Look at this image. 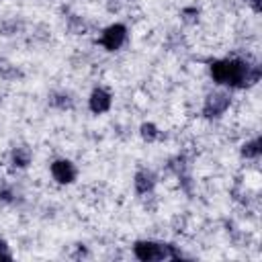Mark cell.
Wrapping results in <instances>:
<instances>
[{
    "label": "cell",
    "instance_id": "cell-6",
    "mask_svg": "<svg viewBox=\"0 0 262 262\" xmlns=\"http://www.w3.org/2000/svg\"><path fill=\"white\" fill-rule=\"evenodd\" d=\"M111 104H113V96H111L108 90H104V88H94L92 90V94L88 98V106H90V111L94 115L106 113L111 108Z\"/></svg>",
    "mask_w": 262,
    "mask_h": 262
},
{
    "label": "cell",
    "instance_id": "cell-13",
    "mask_svg": "<svg viewBox=\"0 0 262 262\" xmlns=\"http://www.w3.org/2000/svg\"><path fill=\"white\" fill-rule=\"evenodd\" d=\"M252 8H254V12H260V0H246Z\"/></svg>",
    "mask_w": 262,
    "mask_h": 262
},
{
    "label": "cell",
    "instance_id": "cell-8",
    "mask_svg": "<svg viewBox=\"0 0 262 262\" xmlns=\"http://www.w3.org/2000/svg\"><path fill=\"white\" fill-rule=\"evenodd\" d=\"M10 158H12V164L16 168H27L31 164V160H33V151L27 145H18V147L12 149V156Z\"/></svg>",
    "mask_w": 262,
    "mask_h": 262
},
{
    "label": "cell",
    "instance_id": "cell-11",
    "mask_svg": "<svg viewBox=\"0 0 262 262\" xmlns=\"http://www.w3.org/2000/svg\"><path fill=\"white\" fill-rule=\"evenodd\" d=\"M51 104H55L57 108H70L72 106V98L68 94H55L51 98Z\"/></svg>",
    "mask_w": 262,
    "mask_h": 262
},
{
    "label": "cell",
    "instance_id": "cell-7",
    "mask_svg": "<svg viewBox=\"0 0 262 262\" xmlns=\"http://www.w3.org/2000/svg\"><path fill=\"white\" fill-rule=\"evenodd\" d=\"M154 186H156V176H154V172H149V170H139V172L135 174V190H137L139 194L151 192Z\"/></svg>",
    "mask_w": 262,
    "mask_h": 262
},
{
    "label": "cell",
    "instance_id": "cell-2",
    "mask_svg": "<svg viewBox=\"0 0 262 262\" xmlns=\"http://www.w3.org/2000/svg\"><path fill=\"white\" fill-rule=\"evenodd\" d=\"M133 254L141 262H156V260H168V258H182V252L176 250L172 244L164 242H151V239H139L133 244Z\"/></svg>",
    "mask_w": 262,
    "mask_h": 262
},
{
    "label": "cell",
    "instance_id": "cell-12",
    "mask_svg": "<svg viewBox=\"0 0 262 262\" xmlns=\"http://www.w3.org/2000/svg\"><path fill=\"white\" fill-rule=\"evenodd\" d=\"M0 260H12V254H10L8 244L4 239H0Z\"/></svg>",
    "mask_w": 262,
    "mask_h": 262
},
{
    "label": "cell",
    "instance_id": "cell-1",
    "mask_svg": "<svg viewBox=\"0 0 262 262\" xmlns=\"http://www.w3.org/2000/svg\"><path fill=\"white\" fill-rule=\"evenodd\" d=\"M211 78L219 86L248 88L260 80V66L244 59H217L211 63Z\"/></svg>",
    "mask_w": 262,
    "mask_h": 262
},
{
    "label": "cell",
    "instance_id": "cell-10",
    "mask_svg": "<svg viewBox=\"0 0 262 262\" xmlns=\"http://www.w3.org/2000/svg\"><path fill=\"white\" fill-rule=\"evenodd\" d=\"M141 137L145 141H156L160 137V131H158V127L154 123H143L141 125Z\"/></svg>",
    "mask_w": 262,
    "mask_h": 262
},
{
    "label": "cell",
    "instance_id": "cell-5",
    "mask_svg": "<svg viewBox=\"0 0 262 262\" xmlns=\"http://www.w3.org/2000/svg\"><path fill=\"white\" fill-rule=\"evenodd\" d=\"M49 170H51L53 180L59 182V184H72V182L76 180V176H78L76 166H74L70 160H63V158L53 160L51 166H49Z\"/></svg>",
    "mask_w": 262,
    "mask_h": 262
},
{
    "label": "cell",
    "instance_id": "cell-4",
    "mask_svg": "<svg viewBox=\"0 0 262 262\" xmlns=\"http://www.w3.org/2000/svg\"><path fill=\"white\" fill-rule=\"evenodd\" d=\"M231 104V98L227 92H213L205 98V104H203V115L207 119H215V117H221Z\"/></svg>",
    "mask_w": 262,
    "mask_h": 262
},
{
    "label": "cell",
    "instance_id": "cell-3",
    "mask_svg": "<svg viewBox=\"0 0 262 262\" xmlns=\"http://www.w3.org/2000/svg\"><path fill=\"white\" fill-rule=\"evenodd\" d=\"M125 39H127V27L121 25V23H115V25H108V27L102 31L98 43H100L106 51H117V49H121V45L125 43Z\"/></svg>",
    "mask_w": 262,
    "mask_h": 262
},
{
    "label": "cell",
    "instance_id": "cell-9",
    "mask_svg": "<svg viewBox=\"0 0 262 262\" xmlns=\"http://www.w3.org/2000/svg\"><path fill=\"white\" fill-rule=\"evenodd\" d=\"M260 151H262V147H260V139L258 137H254V139H250V141H246L242 145V156L248 158V160H256L260 156Z\"/></svg>",
    "mask_w": 262,
    "mask_h": 262
}]
</instances>
